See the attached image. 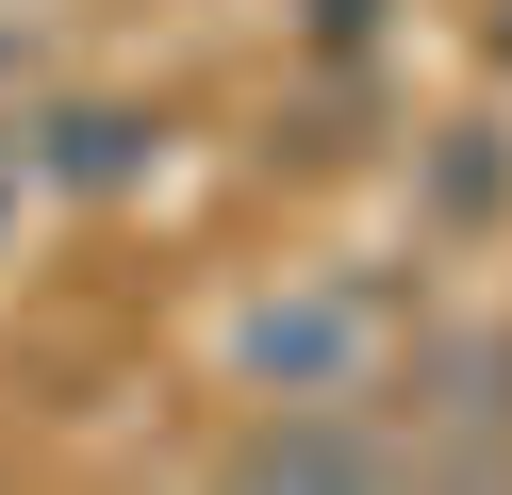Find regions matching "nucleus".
<instances>
[{
	"mask_svg": "<svg viewBox=\"0 0 512 495\" xmlns=\"http://www.w3.org/2000/svg\"><path fill=\"white\" fill-rule=\"evenodd\" d=\"M232 380L248 396H380V297L364 281H281L232 314Z\"/></svg>",
	"mask_w": 512,
	"mask_h": 495,
	"instance_id": "obj_1",
	"label": "nucleus"
},
{
	"mask_svg": "<svg viewBox=\"0 0 512 495\" xmlns=\"http://www.w3.org/2000/svg\"><path fill=\"white\" fill-rule=\"evenodd\" d=\"M413 462H463V479H512V330H446L397 396Z\"/></svg>",
	"mask_w": 512,
	"mask_h": 495,
	"instance_id": "obj_2",
	"label": "nucleus"
},
{
	"mask_svg": "<svg viewBox=\"0 0 512 495\" xmlns=\"http://www.w3.org/2000/svg\"><path fill=\"white\" fill-rule=\"evenodd\" d=\"M232 479H413V429H380L364 396H265Z\"/></svg>",
	"mask_w": 512,
	"mask_h": 495,
	"instance_id": "obj_3",
	"label": "nucleus"
},
{
	"mask_svg": "<svg viewBox=\"0 0 512 495\" xmlns=\"http://www.w3.org/2000/svg\"><path fill=\"white\" fill-rule=\"evenodd\" d=\"M149 149H166V132H149V116H116V99H67V116L34 132V165H50V182H133Z\"/></svg>",
	"mask_w": 512,
	"mask_h": 495,
	"instance_id": "obj_4",
	"label": "nucleus"
},
{
	"mask_svg": "<svg viewBox=\"0 0 512 495\" xmlns=\"http://www.w3.org/2000/svg\"><path fill=\"white\" fill-rule=\"evenodd\" d=\"M479 66H496V83H512V0H479Z\"/></svg>",
	"mask_w": 512,
	"mask_h": 495,
	"instance_id": "obj_5",
	"label": "nucleus"
}]
</instances>
